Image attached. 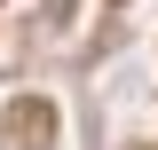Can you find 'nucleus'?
I'll list each match as a JSON object with an SVG mask.
<instances>
[{"label":"nucleus","instance_id":"f257e3e1","mask_svg":"<svg viewBox=\"0 0 158 150\" xmlns=\"http://www.w3.org/2000/svg\"><path fill=\"white\" fill-rule=\"evenodd\" d=\"M48 119H56V111H48L40 95H24L16 111H8V142H0V150H48Z\"/></svg>","mask_w":158,"mask_h":150}]
</instances>
